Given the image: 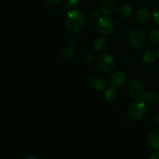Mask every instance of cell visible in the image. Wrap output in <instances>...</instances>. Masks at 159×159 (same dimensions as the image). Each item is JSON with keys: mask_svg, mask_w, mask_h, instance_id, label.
<instances>
[{"mask_svg": "<svg viewBox=\"0 0 159 159\" xmlns=\"http://www.w3.org/2000/svg\"><path fill=\"white\" fill-rule=\"evenodd\" d=\"M65 25L69 31L72 33H79L83 30L85 25V16L83 12L79 10L73 9L67 13L65 19Z\"/></svg>", "mask_w": 159, "mask_h": 159, "instance_id": "6da1fadb", "label": "cell"}, {"mask_svg": "<svg viewBox=\"0 0 159 159\" xmlns=\"http://www.w3.org/2000/svg\"><path fill=\"white\" fill-rule=\"evenodd\" d=\"M147 108H146L145 102L144 100L138 99L133 101L129 105L128 113L131 118L135 120H141L145 116Z\"/></svg>", "mask_w": 159, "mask_h": 159, "instance_id": "7a4b0ae2", "label": "cell"}, {"mask_svg": "<svg viewBox=\"0 0 159 159\" xmlns=\"http://www.w3.org/2000/svg\"><path fill=\"white\" fill-rule=\"evenodd\" d=\"M98 65L101 71L106 73H110L115 69L116 62L111 54L109 53H103L98 57Z\"/></svg>", "mask_w": 159, "mask_h": 159, "instance_id": "3957f363", "label": "cell"}, {"mask_svg": "<svg viewBox=\"0 0 159 159\" xmlns=\"http://www.w3.org/2000/svg\"><path fill=\"white\" fill-rule=\"evenodd\" d=\"M129 43L134 48H141L144 43V36L141 30L134 29L130 31L128 35Z\"/></svg>", "mask_w": 159, "mask_h": 159, "instance_id": "277c9868", "label": "cell"}, {"mask_svg": "<svg viewBox=\"0 0 159 159\" xmlns=\"http://www.w3.org/2000/svg\"><path fill=\"white\" fill-rule=\"evenodd\" d=\"M96 28L100 34H110L114 29V23L113 20L109 17H101L98 20Z\"/></svg>", "mask_w": 159, "mask_h": 159, "instance_id": "5b68a950", "label": "cell"}, {"mask_svg": "<svg viewBox=\"0 0 159 159\" xmlns=\"http://www.w3.org/2000/svg\"><path fill=\"white\" fill-rule=\"evenodd\" d=\"M128 92L133 98H141L144 95V86L141 81L134 80L129 85Z\"/></svg>", "mask_w": 159, "mask_h": 159, "instance_id": "8992f818", "label": "cell"}, {"mask_svg": "<svg viewBox=\"0 0 159 159\" xmlns=\"http://www.w3.org/2000/svg\"><path fill=\"white\" fill-rule=\"evenodd\" d=\"M109 84L110 86L119 88L124 84L126 81V75L123 71H116L112 73L109 77Z\"/></svg>", "mask_w": 159, "mask_h": 159, "instance_id": "52a82bcc", "label": "cell"}, {"mask_svg": "<svg viewBox=\"0 0 159 159\" xmlns=\"http://www.w3.org/2000/svg\"><path fill=\"white\" fill-rule=\"evenodd\" d=\"M90 86L96 92H101L105 90L107 85H106V82L103 80V79L99 77V76H96V77L93 78L91 79V81H90Z\"/></svg>", "mask_w": 159, "mask_h": 159, "instance_id": "ba28073f", "label": "cell"}, {"mask_svg": "<svg viewBox=\"0 0 159 159\" xmlns=\"http://www.w3.org/2000/svg\"><path fill=\"white\" fill-rule=\"evenodd\" d=\"M148 141L154 150H159V130H153L148 134Z\"/></svg>", "mask_w": 159, "mask_h": 159, "instance_id": "9c48e42d", "label": "cell"}, {"mask_svg": "<svg viewBox=\"0 0 159 159\" xmlns=\"http://www.w3.org/2000/svg\"><path fill=\"white\" fill-rule=\"evenodd\" d=\"M143 100L148 104L153 105L159 102V93L156 91H150L143 95Z\"/></svg>", "mask_w": 159, "mask_h": 159, "instance_id": "30bf717a", "label": "cell"}, {"mask_svg": "<svg viewBox=\"0 0 159 159\" xmlns=\"http://www.w3.org/2000/svg\"><path fill=\"white\" fill-rule=\"evenodd\" d=\"M116 9V4L113 1L111 0H107L103 2L101 6V11L105 15H110L113 13Z\"/></svg>", "mask_w": 159, "mask_h": 159, "instance_id": "8fae6325", "label": "cell"}, {"mask_svg": "<svg viewBox=\"0 0 159 159\" xmlns=\"http://www.w3.org/2000/svg\"><path fill=\"white\" fill-rule=\"evenodd\" d=\"M107 47V40L105 37H99L95 40L93 48L96 51H103Z\"/></svg>", "mask_w": 159, "mask_h": 159, "instance_id": "7c38bea8", "label": "cell"}, {"mask_svg": "<svg viewBox=\"0 0 159 159\" xmlns=\"http://www.w3.org/2000/svg\"><path fill=\"white\" fill-rule=\"evenodd\" d=\"M149 18H150V13L147 9H140L136 14V20L139 23H146L148 21Z\"/></svg>", "mask_w": 159, "mask_h": 159, "instance_id": "4fadbf2b", "label": "cell"}, {"mask_svg": "<svg viewBox=\"0 0 159 159\" xmlns=\"http://www.w3.org/2000/svg\"><path fill=\"white\" fill-rule=\"evenodd\" d=\"M120 13L121 16L124 18H130L133 13V9L129 4L124 3V4L121 5L120 8Z\"/></svg>", "mask_w": 159, "mask_h": 159, "instance_id": "5bb4252c", "label": "cell"}, {"mask_svg": "<svg viewBox=\"0 0 159 159\" xmlns=\"http://www.w3.org/2000/svg\"><path fill=\"white\" fill-rule=\"evenodd\" d=\"M104 96H105V98L107 100L113 101L117 96V92L115 89L114 87L111 86L110 88L107 89V90L105 91V93H104Z\"/></svg>", "mask_w": 159, "mask_h": 159, "instance_id": "9a60e30c", "label": "cell"}, {"mask_svg": "<svg viewBox=\"0 0 159 159\" xmlns=\"http://www.w3.org/2000/svg\"><path fill=\"white\" fill-rule=\"evenodd\" d=\"M149 40L153 45L159 44V30H153L149 34Z\"/></svg>", "mask_w": 159, "mask_h": 159, "instance_id": "2e32d148", "label": "cell"}, {"mask_svg": "<svg viewBox=\"0 0 159 159\" xmlns=\"http://www.w3.org/2000/svg\"><path fill=\"white\" fill-rule=\"evenodd\" d=\"M143 61L146 64H152L155 61V54L152 51H147L143 55Z\"/></svg>", "mask_w": 159, "mask_h": 159, "instance_id": "e0dca14e", "label": "cell"}, {"mask_svg": "<svg viewBox=\"0 0 159 159\" xmlns=\"http://www.w3.org/2000/svg\"><path fill=\"white\" fill-rule=\"evenodd\" d=\"M62 56L66 59H71L75 54V50L73 48H65L61 52Z\"/></svg>", "mask_w": 159, "mask_h": 159, "instance_id": "ac0fdd59", "label": "cell"}, {"mask_svg": "<svg viewBox=\"0 0 159 159\" xmlns=\"http://www.w3.org/2000/svg\"><path fill=\"white\" fill-rule=\"evenodd\" d=\"M95 61V55L93 54V53L92 52H88L85 54L84 56V61L87 64H91L93 63Z\"/></svg>", "mask_w": 159, "mask_h": 159, "instance_id": "d6986e66", "label": "cell"}, {"mask_svg": "<svg viewBox=\"0 0 159 159\" xmlns=\"http://www.w3.org/2000/svg\"><path fill=\"white\" fill-rule=\"evenodd\" d=\"M79 2V0H65V1H64L65 7L69 8V9H71V8L76 6Z\"/></svg>", "mask_w": 159, "mask_h": 159, "instance_id": "ffe728a7", "label": "cell"}, {"mask_svg": "<svg viewBox=\"0 0 159 159\" xmlns=\"http://www.w3.org/2000/svg\"><path fill=\"white\" fill-rule=\"evenodd\" d=\"M61 0H44V2L48 6H56L58 4Z\"/></svg>", "mask_w": 159, "mask_h": 159, "instance_id": "44dd1931", "label": "cell"}, {"mask_svg": "<svg viewBox=\"0 0 159 159\" xmlns=\"http://www.w3.org/2000/svg\"><path fill=\"white\" fill-rule=\"evenodd\" d=\"M153 21L156 25L159 26V9L156 11L153 15Z\"/></svg>", "mask_w": 159, "mask_h": 159, "instance_id": "7402d4cb", "label": "cell"}, {"mask_svg": "<svg viewBox=\"0 0 159 159\" xmlns=\"http://www.w3.org/2000/svg\"><path fill=\"white\" fill-rule=\"evenodd\" d=\"M149 158L151 159H159V153H152L149 156Z\"/></svg>", "mask_w": 159, "mask_h": 159, "instance_id": "603a6c76", "label": "cell"}, {"mask_svg": "<svg viewBox=\"0 0 159 159\" xmlns=\"http://www.w3.org/2000/svg\"><path fill=\"white\" fill-rule=\"evenodd\" d=\"M154 120H155V124H156L159 127V113H158L156 115H155V118H154Z\"/></svg>", "mask_w": 159, "mask_h": 159, "instance_id": "cb8c5ba5", "label": "cell"}, {"mask_svg": "<svg viewBox=\"0 0 159 159\" xmlns=\"http://www.w3.org/2000/svg\"><path fill=\"white\" fill-rule=\"evenodd\" d=\"M99 16V12H98L96 10H93V12H92V16H93V18L96 19V18H97Z\"/></svg>", "mask_w": 159, "mask_h": 159, "instance_id": "d4e9b609", "label": "cell"}, {"mask_svg": "<svg viewBox=\"0 0 159 159\" xmlns=\"http://www.w3.org/2000/svg\"><path fill=\"white\" fill-rule=\"evenodd\" d=\"M156 57H158V60H159V48L156 50Z\"/></svg>", "mask_w": 159, "mask_h": 159, "instance_id": "484cf974", "label": "cell"}, {"mask_svg": "<svg viewBox=\"0 0 159 159\" xmlns=\"http://www.w3.org/2000/svg\"><path fill=\"white\" fill-rule=\"evenodd\" d=\"M26 159H28V158H35V157H30V156H29V157H26V158H25Z\"/></svg>", "mask_w": 159, "mask_h": 159, "instance_id": "4316f807", "label": "cell"}, {"mask_svg": "<svg viewBox=\"0 0 159 159\" xmlns=\"http://www.w3.org/2000/svg\"><path fill=\"white\" fill-rule=\"evenodd\" d=\"M158 2H159V0H158Z\"/></svg>", "mask_w": 159, "mask_h": 159, "instance_id": "83f0119b", "label": "cell"}]
</instances>
